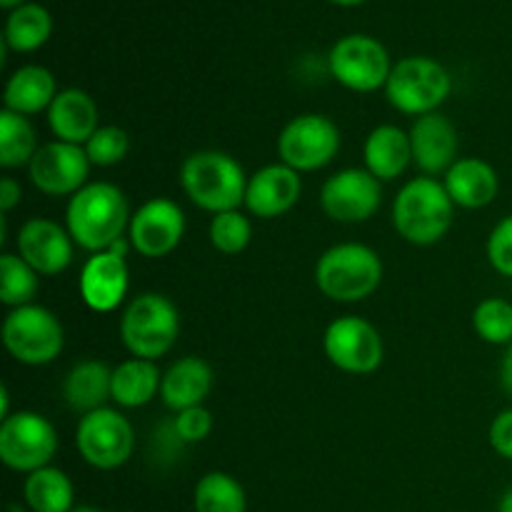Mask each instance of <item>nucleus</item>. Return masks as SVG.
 <instances>
[{"mask_svg":"<svg viewBox=\"0 0 512 512\" xmlns=\"http://www.w3.org/2000/svg\"><path fill=\"white\" fill-rule=\"evenodd\" d=\"M330 3H335V5H360V3H365V0H330Z\"/></svg>","mask_w":512,"mask_h":512,"instance_id":"nucleus-43","label":"nucleus"},{"mask_svg":"<svg viewBox=\"0 0 512 512\" xmlns=\"http://www.w3.org/2000/svg\"><path fill=\"white\" fill-rule=\"evenodd\" d=\"M58 453V433L48 418L20 410L0 425V460L15 473H35L48 468Z\"/></svg>","mask_w":512,"mask_h":512,"instance_id":"nucleus-8","label":"nucleus"},{"mask_svg":"<svg viewBox=\"0 0 512 512\" xmlns=\"http://www.w3.org/2000/svg\"><path fill=\"white\" fill-rule=\"evenodd\" d=\"M180 185L198 208L218 215L245 205L248 178L233 155L223 150H198L185 158Z\"/></svg>","mask_w":512,"mask_h":512,"instance_id":"nucleus-2","label":"nucleus"},{"mask_svg":"<svg viewBox=\"0 0 512 512\" xmlns=\"http://www.w3.org/2000/svg\"><path fill=\"white\" fill-rule=\"evenodd\" d=\"M383 203L380 180L370 170L348 168L330 175L320 190L325 215L338 223H363L378 213Z\"/></svg>","mask_w":512,"mask_h":512,"instance_id":"nucleus-14","label":"nucleus"},{"mask_svg":"<svg viewBox=\"0 0 512 512\" xmlns=\"http://www.w3.org/2000/svg\"><path fill=\"white\" fill-rule=\"evenodd\" d=\"M130 218L128 200L113 183H88L70 198L65 210L70 238L90 253H103L123 238Z\"/></svg>","mask_w":512,"mask_h":512,"instance_id":"nucleus-1","label":"nucleus"},{"mask_svg":"<svg viewBox=\"0 0 512 512\" xmlns=\"http://www.w3.org/2000/svg\"><path fill=\"white\" fill-rule=\"evenodd\" d=\"M383 280V260L360 243L333 245L315 265V283L335 303H358L370 298Z\"/></svg>","mask_w":512,"mask_h":512,"instance_id":"nucleus-4","label":"nucleus"},{"mask_svg":"<svg viewBox=\"0 0 512 512\" xmlns=\"http://www.w3.org/2000/svg\"><path fill=\"white\" fill-rule=\"evenodd\" d=\"M18 253L38 275H58L73 263V238L55 220L30 218L18 230Z\"/></svg>","mask_w":512,"mask_h":512,"instance_id":"nucleus-16","label":"nucleus"},{"mask_svg":"<svg viewBox=\"0 0 512 512\" xmlns=\"http://www.w3.org/2000/svg\"><path fill=\"white\" fill-rule=\"evenodd\" d=\"M453 90L450 73L433 58L413 55L393 65L385 83V95L390 105L405 115H428L448 100Z\"/></svg>","mask_w":512,"mask_h":512,"instance_id":"nucleus-6","label":"nucleus"},{"mask_svg":"<svg viewBox=\"0 0 512 512\" xmlns=\"http://www.w3.org/2000/svg\"><path fill=\"white\" fill-rule=\"evenodd\" d=\"M160 370L153 360H125L113 370V400L120 408H143L160 393Z\"/></svg>","mask_w":512,"mask_h":512,"instance_id":"nucleus-26","label":"nucleus"},{"mask_svg":"<svg viewBox=\"0 0 512 512\" xmlns=\"http://www.w3.org/2000/svg\"><path fill=\"white\" fill-rule=\"evenodd\" d=\"M490 445L500 458L512 460V408L503 410L490 425Z\"/></svg>","mask_w":512,"mask_h":512,"instance_id":"nucleus-37","label":"nucleus"},{"mask_svg":"<svg viewBox=\"0 0 512 512\" xmlns=\"http://www.w3.org/2000/svg\"><path fill=\"white\" fill-rule=\"evenodd\" d=\"M48 123L55 138L63 140V143L85 145L100 128L98 105L85 90H60L48 108Z\"/></svg>","mask_w":512,"mask_h":512,"instance_id":"nucleus-20","label":"nucleus"},{"mask_svg":"<svg viewBox=\"0 0 512 512\" xmlns=\"http://www.w3.org/2000/svg\"><path fill=\"white\" fill-rule=\"evenodd\" d=\"M3 345L23 365H48L65 345L63 325L43 305H20L5 315Z\"/></svg>","mask_w":512,"mask_h":512,"instance_id":"nucleus-7","label":"nucleus"},{"mask_svg":"<svg viewBox=\"0 0 512 512\" xmlns=\"http://www.w3.org/2000/svg\"><path fill=\"white\" fill-rule=\"evenodd\" d=\"M213 388V370L203 358H180L178 363L170 365L163 375L160 385V398L175 413H183L188 408H198L208 398Z\"/></svg>","mask_w":512,"mask_h":512,"instance_id":"nucleus-21","label":"nucleus"},{"mask_svg":"<svg viewBox=\"0 0 512 512\" xmlns=\"http://www.w3.org/2000/svg\"><path fill=\"white\" fill-rule=\"evenodd\" d=\"M63 398L75 413H93L113 400V370L100 360H80L70 368L63 383Z\"/></svg>","mask_w":512,"mask_h":512,"instance_id":"nucleus-23","label":"nucleus"},{"mask_svg":"<svg viewBox=\"0 0 512 512\" xmlns=\"http://www.w3.org/2000/svg\"><path fill=\"white\" fill-rule=\"evenodd\" d=\"M35 153H38V140H35L30 120L13 110H3L0 113V165L3 168L30 165Z\"/></svg>","mask_w":512,"mask_h":512,"instance_id":"nucleus-30","label":"nucleus"},{"mask_svg":"<svg viewBox=\"0 0 512 512\" xmlns=\"http://www.w3.org/2000/svg\"><path fill=\"white\" fill-rule=\"evenodd\" d=\"M193 508L195 512H245L248 498H245L243 485L233 475L213 470L195 485Z\"/></svg>","mask_w":512,"mask_h":512,"instance_id":"nucleus-29","label":"nucleus"},{"mask_svg":"<svg viewBox=\"0 0 512 512\" xmlns=\"http://www.w3.org/2000/svg\"><path fill=\"white\" fill-rule=\"evenodd\" d=\"M0 5H3L5 10H15L20 8V5H25V0H0Z\"/></svg>","mask_w":512,"mask_h":512,"instance_id":"nucleus-42","label":"nucleus"},{"mask_svg":"<svg viewBox=\"0 0 512 512\" xmlns=\"http://www.w3.org/2000/svg\"><path fill=\"white\" fill-rule=\"evenodd\" d=\"M500 385H503L505 393L512 398V343L508 345L503 355V363H500Z\"/></svg>","mask_w":512,"mask_h":512,"instance_id":"nucleus-39","label":"nucleus"},{"mask_svg":"<svg viewBox=\"0 0 512 512\" xmlns=\"http://www.w3.org/2000/svg\"><path fill=\"white\" fill-rule=\"evenodd\" d=\"M185 235V215L178 203L168 198H153L140 205L128 225L133 250L143 258H165L180 245Z\"/></svg>","mask_w":512,"mask_h":512,"instance_id":"nucleus-15","label":"nucleus"},{"mask_svg":"<svg viewBox=\"0 0 512 512\" xmlns=\"http://www.w3.org/2000/svg\"><path fill=\"white\" fill-rule=\"evenodd\" d=\"M75 445L80 458L98 470H115L133 455L135 433L123 413L100 408L83 415L75 430Z\"/></svg>","mask_w":512,"mask_h":512,"instance_id":"nucleus-9","label":"nucleus"},{"mask_svg":"<svg viewBox=\"0 0 512 512\" xmlns=\"http://www.w3.org/2000/svg\"><path fill=\"white\" fill-rule=\"evenodd\" d=\"M58 95L55 78L48 68L40 65H23L10 75L5 85V110H13L20 115H35L40 110L50 108Z\"/></svg>","mask_w":512,"mask_h":512,"instance_id":"nucleus-25","label":"nucleus"},{"mask_svg":"<svg viewBox=\"0 0 512 512\" xmlns=\"http://www.w3.org/2000/svg\"><path fill=\"white\" fill-rule=\"evenodd\" d=\"M23 495L33 512H70L75 500V490L68 475L50 465L25 478Z\"/></svg>","mask_w":512,"mask_h":512,"instance_id":"nucleus-28","label":"nucleus"},{"mask_svg":"<svg viewBox=\"0 0 512 512\" xmlns=\"http://www.w3.org/2000/svg\"><path fill=\"white\" fill-rule=\"evenodd\" d=\"M445 190L455 205L468 210L485 208L498 198L500 178L490 163L480 158H460L445 173Z\"/></svg>","mask_w":512,"mask_h":512,"instance_id":"nucleus-22","label":"nucleus"},{"mask_svg":"<svg viewBox=\"0 0 512 512\" xmlns=\"http://www.w3.org/2000/svg\"><path fill=\"white\" fill-rule=\"evenodd\" d=\"M340 150V130L328 115L305 113L290 120L278 138V155L288 168L313 173L333 163Z\"/></svg>","mask_w":512,"mask_h":512,"instance_id":"nucleus-10","label":"nucleus"},{"mask_svg":"<svg viewBox=\"0 0 512 512\" xmlns=\"http://www.w3.org/2000/svg\"><path fill=\"white\" fill-rule=\"evenodd\" d=\"M498 512H512V485H510L508 490H505V495H503V498H500Z\"/></svg>","mask_w":512,"mask_h":512,"instance_id":"nucleus-41","label":"nucleus"},{"mask_svg":"<svg viewBox=\"0 0 512 512\" xmlns=\"http://www.w3.org/2000/svg\"><path fill=\"white\" fill-rule=\"evenodd\" d=\"M488 260L500 275L512 278V215L500 220L488 238Z\"/></svg>","mask_w":512,"mask_h":512,"instance_id":"nucleus-35","label":"nucleus"},{"mask_svg":"<svg viewBox=\"0 0 512 512\" xmlns=\"http://www.w3.org/2000/svg\"><path fill=\"white\" fill-rule=\"evenodd\" d=\"M128 148V133L123 128H118V125H100L93 133V138L85 143V153H88L90 165H98V168L118 165L128 155Z\"/></svg>","mask_w":512,"mask_h":512,"instance_id":"nucleus-34","label":"nucleus"},{"mask_svg":"<svg viewBox=\"0 0 512 512\" xmlns=\"http://www.w3.org/2000/svg\"><path fill=\"white\" fill-rule=\"evenodd\" d=\"M325 355L338 370L350 375H370L383 363V338L373 323L358 315L333 320L323 338Z\"/></svg>","mask_w":512,"mask_h":512,"instance_id":"nucleus-12","label":"nucleus"},{"mask_svg":"<svg viewBox=\"0 0 512 512\" xmlns=\"http://www.w3.org/2000/svg\"><path fill=\"white\" fill-rule=\"evenodd\" d=\"M455 203L435 178H415L403 185L393 203V225L413 245H433L453 225Z\"/></svg>","mask_w":512,"mask_h":512,"instance_id":"nucleus-3","label":"nucleus"},{"mask_svg":"<svg viewBox=\"0 0 512 512\" xmlns=\"http://www.w3.org/2000/svg\"><path fill=\"white\" fill-rule=\"evenodd\" d=\"M8 405H10V395H8V388L3 385V388H0V418H3V420L10 418Z\"/></svg>","mask_w":512,"mask_h":512,"instance_id":"nucleus-40","label":"nucleus"},{"mask_svg":"<svg viewBox=\"0 0 512 512\" xmlns=\"http://www.w3.org/2000/svg\"><path fill=\"white\" fill-rule=\"evenodd\" d=\"M473 328L485 343L510 345L512 343V303L503 298H485L473 310Z\"/></svg>","mask_w":512,"mask_h":512,"instance_id":"nucleus-32","label":"nucleus"},{"mask_svg":"<svg viewBox=\"0 0 512 512\" xmlns=\"http://www.w3.org/2000/svg\"><path fill=\"white\" fill-rule=\"evenodd\" d=\"M128 263L120 255L103 250L93 253L80 270V298L95 313H113L128 293Z\"/></svg>","mask_w":512,"mask_h":512,"instance_id":"nucleus-17","label":"nucleus"},{"mask_svg":"<svg viewBox=\"0 0 512 512\" xmlns=\"http://www.w3.org/2000/svg\"><path fill=\"white\" fill-rule=\"evenodd\" d=\"M300 193H303V180L298 170L288 168L285 163L265 165L253 178H248L245 208L255 218H278L298 203Z\"/></svg>","mask_w":512,"mask_h":512,"instance_id":"nucleus-19","label":"nucleus"},{"mask_svg":"<svg viewBox=\"0 0 512 512\" xmlns=\"http://www.w3.org/2000/svg\"><path fill=\"white\" fill-rule=\"evenodd\" d=\"M50 33H53V18L48 10L38 3H25L10 10L5 20L3 43L15 53H33L40 45L48 43Z\"/></svg>","mask_w":512,"mask_h":512,"instance_id":"nucleus-27","label":"nucleus"},{"mask_svg":"<svg viewBox=\"0 0 512 512\" xmlns=\"http://www.w3.org/2000/svg\"><path fill=\"white\" fill-rule=\"evenodd\" d=\"M38 273L20 255H0V300L10 308L30 305L38 295Z\"/></svg>","mask_w":512,"mask_h":512,"instance_id":"nucleus-31","label":"nucleus"},{"mask_svg":"<svg viewBox=\"0 0 512 512\" xmlns=\"http://www.w3.org/2000/svg\"><path fill=\"white\" fill-rule=\"evenodd\" d=\"M328 65L333 78L355 93H373V90L385 88L393 70L383 43L358 33L345 35L333 45Z\"/></svg>","mask_w":512,"mask_h":512,"instance_id":"nucleus-11","label":"nucleus"},{"mask_svg":"<svg viewBox=\"0 0 512 512\" xmlns=\"http://www.w3.org/2000/svg\"><path fill=\"white\" fill-rule=\"evenodd\" d=\"M410 145H413V163L425 175L448 173L458 163V130L440 113L420 115L415 120L410 128Z\"/></svg>","mask_w":512,"mask_h":512,"instance_id":"nucleus-18","label":"nucleus"},{"mask_svg":"<svg viewBox=\"0 0 512 512\" xmlns=\"http://www.w3.org/2000/svg\"><path fill=\"white\" fill-rule=\"evenodd\" d=\"M70 512H103V510H98V508H90V505H80V508H73Z\"/></svg>","mask_w":512,"mask_h":512,"instance_id":"nucleus-44","label":"nucleus"},{"mask_svg":"<svg viewBox=\"0 0 512 512\" xmlns=\"http://www.w3.org/2000/svg\"><path fill=\"white\" fill-rule=\"evenodd\" d=\"M173 423L180 440H183L185 445H193L208 438L210 430H213V415H210V410H205L203 405H198V408H188L183 410V413L175 415Z\"/></svg>","mask_w":512,"mask_h":512,"instance_id":"nucleus-36","label":"nucleus"},{"mask_svg":"<svg viewBox=\"0 0 512 512\" xmlns=\"http://www.w3.org/2000/svg\"><path fill=\"white\" fill-rule=\"evenodd\" d=\"M253 238V225L240 210H228L218 213L210 220V243L215 250L225 255L243 253Z\"/></svg>","mask_w":512,"mask_h":512,"instance_id":"nucleus-33","label":"nucleus"},{"mask_svg":"<svg viewBox=\"0 0 512 512\" xmlns=\"http://www.w3.org/2000/svg\"><path fill=\"white\" fill-rule=\"evenodd\" d=\"M365 170L378 180H395L413 163L410 133L398 125H378L365 140Z\"/></svg>","mask_w":512,"mask_h":512,"instance_id":"nucleus-24","label":"nucleus"},{"mask_svg":"<svg viewBox=\"0 0 512 512\" xmlns=\"http://www.w3.org/2000/svg\"><path fill=\"white\" fill-rule=\"evenodd\" d=\"M20 198H23V190H20L18 180H0V210H3V213H10V210L20 203Z\"/></svg>","mask_w":512,"mask_h":512,"instance_id":"nucleus-38","label":"nucleus"},{"mask_svg":"<svg viewBox=\"0 0 512 512\" xmlns=\"http://www.w3.org/2000/svg\"><path fill=\"white\" fill-rule=\"evenodd\" d=\"M88 173L90 160L83 145L63 143V140L40 145L28 165L30 183L50 198H63V195L73 198L80 188L88 185L85 183Z\"/></svg>","mask_w":512,"mask_h":512,"instance_id":"nucleus-13","label":"nucleus"},{"mask_svg":"<svg viewBox=\"0 0 512 512\" xmlns=\"http://www.w3.org/2000/svg\"><path fill=\"white\" fill-rule=\"evenodd\" d=\"M180 335V315L170 298L143 293L125 308L120 318V338L128 353L140 360H158Z\"/></svg>","mask_w":512,"mask_h":512,"instance_id":"nucleus-5","label":"nucleus"}]
</instances>
